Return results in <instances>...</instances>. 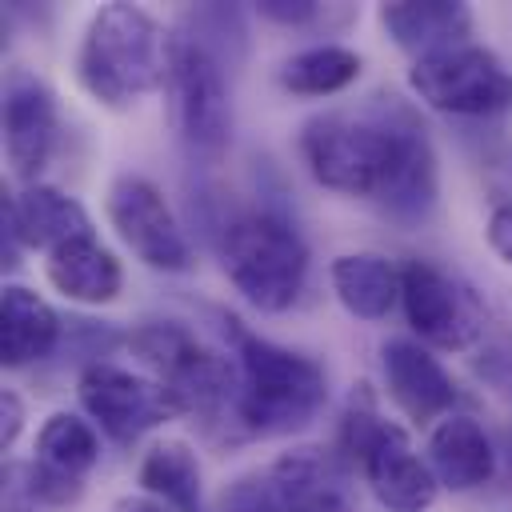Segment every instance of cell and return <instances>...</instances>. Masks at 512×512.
<instances>
[{
	"label": "cell",
	"instance_id": "cell-1",
	"mask_svg": "<svg viewBox=\"0 0 512 512\" xmlns=\"http://www.w3.org/2000/svg\"><path fill=\"white\" fill-rule=\"evenodd\" d=\"M300 156L316 184L384 200L392 212H424L436 192L432 148L424 132L404 120H356V116H316L300 132Z\"/></svg>",
	"mask_w": 512,
	"mask_h": 512
},
{
	"label": "cell",
	"instance_id": "cell-2",
	"mask_svg": "<svg viewBox=\"0 0 512 512\" xmlns=\"http://www.w3.org/2000/svg\"><path fill=\"white\" fill-rule=\"evenodd\" d=\"M176 40L132 4H104L76 52V76L84 92L104 108H128L140 96L168 84Z\"/></svg>",
	"mask_w": 512,
	"mask_h": 512
},
{
	"label": "cell",
	"instance_id": "cell-3",
	"mask_svg": "<svg viewBox=\"0 0 512 512\" xmlns=\"http://www.w3.org/2000/svg\"><path fill=\"white\" fill-rule=\"evenodd\" d=\"M328 380L312 356L288 352L264 336L236 328V420L252 436H288L316 420L324 408Z\"/></svg>",
	"mask_w": 512,
	"mask_h": 512
},
{
	"label": "cell",
	"instance_id": "cell-4",
	"mask_svg": "<svg viewBox=\"0 0 512 512\" xmlns=\"http://www.w3.org/2000/svg\"><path fill=\"white\" fill-rule=\"evenodd\" d=\"M340 460L356 464L376 492V500L392 512H424L436 500V476L428 460L416 456L408 432L376 412L368 384L352 392L348 412L340 420Z\"/></svg>",
	"mask_w": 512,
	"mask_h": 512
},
{
	"label": "cell",
	"instance_id": "cell-5",
	"mask_svg": "<svg viewBox=\"0 0 512 512\" xmlns=\"http://www.w3.org/2000/svg\"><path fill=\"white\" fill-rule=\"evenodd\" d=\"M220 268L252 308L284 312L304 292L308 248L288 220L272 212H244L220 236Z\"/></svg>",
	"mask_w": 512,
	"mask_h": 512
},
{
	"label": "cell",
	"instance_id": "cell-6",
	"mask_svg": "<svg viewBox=\"0 0 512 512\" xmlns=\"http://www.w3.org/2000/svg\"><path fill=\"white\" fill-rule=\"evenodd\" d=\"M408 88L448 116H496L512 108V72L480 44H456L420 56L408 68Z\"/></svg>",
	"mask_w": 512,
	"mask_h": 512
},
{
	"label": "cell",
	"instance_id": "cell-7",
	"mask_svg": "<svg viewBox=\"0 0 512 512\" xmlns=\"http://www.w3.org/2000/svg\"><path fill=\"white\" fill-rule=\"evenodd\" d=\"M132 352L180 412H212L236 388L232 364L180 324H144L132 336Z\"/></svg>",
	"mask_w": 512,
	"mask_h": 512
},
{
	"label": "cell",
	"instance_id": "cell-8",
	"mask_svg": "<svg viewBox=\"0 0 512 512\" xmlns=\"http://www.w3.org/2000/svg\"><path fill=\"white\" fill-rule=\"evenodd\" d=\"M168 112L180 140L196 152L216 160L232 136V104L220 64L208 56L204 44L176 40L172 72H168Z\"/></svg>",
	"mask_w": 512,
	"mask_h": 512
},
{
	"label": "cell",
	"instance_id": "cell-9",
	"mask_svg": "<svg viewBox=\"0 0 512 512\" xmlns=\"http://www.w3.org/2000/svg\"><path fill=\"white\" fill-rule=\"evenodd\" d=\"M400 304L412 332L432 348L460 352L484 328V308L476 292L428 260H408L400 268Z\"/></svg>",
	"mask_w": 512,
	"mask_h": 512
},
{
	"label": "cell",
	"instance_id": "cell-10",
	"mask_svg": "<svg viewBox=\"0 0 512 512\" xmlns=\"http://www.w3.org/2000/svg\"><path fill=\"white\" fill-rule=\"evenodd\" d=\"M76 396H80V408L116 444H132L148 428L180 416L176 400L152 376L116 368V364H92V368H84L80 372V384H76Z\"/></svg>",
	"mask_w": 512,
	"mask_h": 512
},
{
	"label": "cell",
	"instance_id": "cell-11",
	"mask_svg": "<svg viewBox=\"0 0 512 512\" xmlns=\"http://www.w3.org/2000/svg\"><path fill=\"white\" fill-rule=\"evenodd\" d=\"M108 220L140 264H148L156 272H184L192 264L184 228L176 224L164 192L152 180L120 176L108 188Z\"/></svg>",
	"mask_w": 512,
	"mask_h": 512
},
{
	"label": "cell",
	"instance_id": "cell-12",
	"mask_svg": "<svg viewBox=\"0 0 512 512\" xmlns=\"http://www.w3.org/2000/svg\"><path fill=\"white\" fill-rule=\"evenodd\" d=\"M100 460V436L88 420L72 412H52L36 436V464L28 468L32 500L48 508H68L84 492V476Z\"/></svg>",
	"mask_w": 512,
	"mask_h": 512
},
{
	"label": "cell",
	"instance_id": "cell-13",
	"mask_svg": "<svg viewBox=\"0 0 512 512\" xmlns=\"http://www.w3.org/2000/svg\"><path fill=\"white\" fill-rule=\"evenodd\" d=\"M56 148V100L28 76L12 72L4 84V156L16 180L32 184Z\"/></svg>",
	"mask_w": 512,
	"mask_h": 512
},
{
	"label": "cell",
	"instance_id": "cell-14",
	"mask_svg": "<svg viewBox=\"0 0 512 512\" xmlns=\"http://www.w3.org/2000/svg\"><path fill=\"white\" fill-rule=\"evenodd\" d=\"M268 492L280 512H356L348 468L324 448L284 452L268 472Z\"/></svg>",
	"mask_w": 512,
	"mask_h": 512
},
{
	"label": "cell",
	"instance_id": "cell-15",
	"mask_svg": "<svg viewBox=\"0 0 512 512\" xmlns=\"http://www.w3.org/2000/svg\"><path fill=\"white\" fill-rule=\"evenodd\" d=\"M4 232H8V248H40V252H56L68 240L92 236L88 212L80 200H72L68 192L52 188V184H24V192L4 200Z\"/></svg>",
	"mask_w": 512,
	"mask_h": 512
},
{
	"label": "cell",
	"instance_id": "cell-16",
	"mask_svg": "<svg viewBox=\"0 0 512 512\" xmlns=\"http://www.w3.org/2000/svg\"><path fill=\"white\" fill-rule=\"evenodd\" d=\"M384 380H388V396L396 400V408L416 424L440 420L456 404L452 376L416 340H388L384 344Z\"/></svg>",
	"mask_w": 512,
	"mask_h": 512
},
{
	"label": "cell",
	"instance_id": "cell-17",
	"mask_svg": "<svg viewBox=\"0 0 512 512\" xmlns=\"http://www.w3.org/2000/svg\"><path fill=\"white\" fill-rule=\"evenodd\" d=\"M428 468H432L436 484H444L452 492H472V488L488 484V476L496 468V452L472 416L452 412L428 436Z\"/></svg>",
	"mask_w": 512,
	"mask_h": 512
},
{
	"label": "cell",
	"instance_id": "cell-18",
	"mask_svg": "<svg viewBox=\"0 0 512 512\" xmlns=\"http://www.w3.org/2000/svg\"><path fill=\"white\" fill-rule=\"evenodd\" d=\"M44 272H48V284L76 304H112L124 284L120 260L96 236H80L48 252Z\"/></svg>",
	"mask_w": 512,
	"mask_h": 512
},
{
	"label": "cell",
	"instance_id": "cell-19",
	"mask_svg": "<svg viewBox=\"0 0 512 512\" xmlns=\"http://www.w3.org/2000/svg\"><path fill=\"white\" fill-rule=\"evenodd\" d=\"M380 24L388 28V36L420 56L468 44L472 32V12L464 4H448V0H400V4H384L380 8Z\"/></svg>",
	"mask_w": 512,
	"mask_h": 512
},
{
	"label": "cell",
	"instance_id": "cell-20",
	"mask_svg": "<svg viewBox=\"0 0 512 512\" xmlns=\"http://www.w3.org/2000/svg\"><path fill=\"white\" fill-rule=\"evenodd\" d=\"M0 360L4 368H24L40 356L52 352L56 336H60V320L52 312V304L24 288V284H4L0 296Z\"/></svg>",
	"mask_w": 512,
	"mask_h": 512
},
{
	"label": "cell",
	"instance_id": "cell-21",
	"mask_svg": "<svg viewBox=\"0 0 512 512\" xmlns=\"http://www.w3.org/2000/svg\"><path fill=\"white\" fill-rule=\"evenodd\" d=\"M328 276H332L336 300L360 320H384L400 300V268H392L376 252L336 256Z\"/></svg>",
	"mask_w": 512,
	"mask_h": 512
},
{
	"label": "cell",
	"instance_id": "cell-22",
	"mask_svg": "<svg viewBox=\"0 0 512 512\" xmlns=\"http://www.w3.org/2000/svg\"><path fill=\"white\" fill-rule=\"evenodd\" d=\"M140 484L148 496L168 504L172 512H204L200 504V464L180 440L156 444L140 464Z\"/></svg>",
	"mask_w": 512,
	"mask_h": 512
},
{
	"label": "cell",
	"instance_id": "cell-23",
	"mask_svg": "<svg viewBox=\"0 0 512 512\" xmlns=\"http://www.w3.org/2000/svg\"><path fill=\"white\" fill-rule=\"evenodd\" d=\"M364 60L352 48L340 44H320V48H304L296 56H288L280 64V84L296 96H332L340 88H348L360 76Z\"/></svg>",
	"mask_w": 512,
	"mask_h": 512
},
{
	"label": "cell",
	"instance_id": "cell-24",
	"mask_svg": "<svg viewBox=\"0 0 512 512\" xmlns=\"http://www.w3.org/2000/svg\"><path fill=\"white\" fill-rule=\"evenodd\" d=\"M224 512H280V508H276V500H272V492H268V480H264V484L244 480V484L228 496V508H224Z\"/></svg>",
	"mask_w": 512,
	"mask_h": 512
},
{
	"label": "cell",
	"instance_id": "cell-25",
	"mask_svg": "<svg viewBox=\"0 0 512 512\" xmlns=\"http://www.w3.org/2000/svg\"><path fill=\"white\" fill-rule=\"evenodd\" d=\"M316 12H320V4H312V0H264L260 4V16H268L276 24H308Z\"/></svg>",
	"mask_w": 512,
	"mask_h": 512
},
{
	"label": "cell",
	"instance_id": "cell-26",
	"mask_svg": "<svg viewBox=\"0 0 512 512\" xmlns=\"http://www.w3.org/2000/svg\"><path fill=\"white\" fill-rule=\"evenodd\" d=\"M20 428H24V404L12 388H4L0 392V448H12Z\"/></svg>",
	"mask_w": 512,
	"mask_h": 512
},
{
	"label": "cell",
	"instance_id": "cell-27",
	"mask_svg": "<svg viewBox=\"0 0 512 512\" xmlns=\"http://www.w3.org/2000/svg\"><path fill=\"white\" fill-rule=\"evenodd\" d=\"M488 244L504 264H512V204H500L488 216Z\"/></svg>",
	"mask_w": 512,
	"mask_h": 512
},
{
	"label": "cell",
	"instance_id": "cell-28",
	"mask_svg": "<svg viewBox=\"0 0 512 512\" xmlns=\"http://www.w3.org/2000/svg\"><path fill=\"white\" fill-rule=\"evenodd\" d=\"M112 512H172V508L144 492V496H120V500L112 504Z\"/></svg>",
	"mask_w": 512,
	"mask_h": 512
},
{
	"label": "cell",
	"instance_id": "cell-29",
	"mask_svg": "<svg viewBox=\"0 0 512 512\" xmlns=\"http://www.w3.org/2000/svg\"><path fill=\"white\" fill-rule=\"evenodd\" d=\"M508 448H512V432H508Z\"/></svg>",
	"mask_w": 512,
	"mask_h": 512
}]
</instances>
